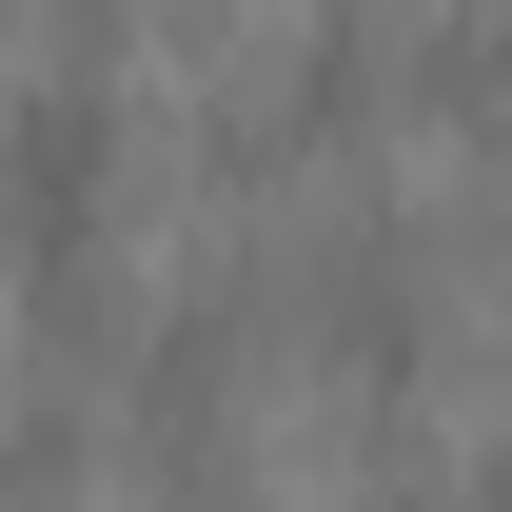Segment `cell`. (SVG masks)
I'll return each mask as SVG.
<instances>
[{
  "label": "cell",
  "mask_w": 512,
  "mask_h": 512,
  "mask_svg": "<svg viewBox=\"0 0 512 512\" xmlns=\"http://www.w3.org/2000/svg\"><path fill=\"white\" fill-rule=\"evenodd\" d=\"M99 217H119V99H99V79H40V99L0 119V256H20L40 296H79V276H99Z\"/></svg>",
  "instance_id": "1"
}]
</instances>
